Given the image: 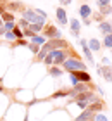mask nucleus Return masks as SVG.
<instances>
[{
    "mask_svg": "<svg viewBox=\"0 0 112 121\" xmlns=\"http://www.w3.org/2000/svg\"><path fill=\"white\" fill-rule=\"evenodd\" d=\"M9 2H14V0H9Z\"/></svg>",
    "mask_w": 112,
    "mask_h": 121,
    "instance_id": "e433bc0d",
    "label": "nucleus"
},
{
    "mask_svg": "<svg viewBox=\"0 0 112 121\" xmlns=\"http://www.w3.org/2000/svg\"><path fill=\"white\" fill-rule=\"evenodd\" d=\"M5 33H7V31H5V28H4V26H2V28H0V36H4V35H5Z\"/></svg>",
    "mask_w": 112,
    "mask_h": 121,
    "instance_id": "72a5a7b5",
    "label": "nucleus"
},
{
    "mask_svg": "<svg viewBox=\"0 0 112 121\" xmlns=\"http://www.w3.org/2000/svg\"><path fill=\"white\" fill-rule=\"evenodd\" d=\"M48 74L52 76V78H59V76H62V71H60L57 66H52V68L48 69Z\"/></svg>",
    "mask_w": 112,
    "mask_h": 121,
    "instance_id": "dca6fc26",
    "label": "nucleus"
},
{
    "mask_svg": "<svg viewBox=\"0 0 112 121\" xmlns=\"http://www.w3.org/2000/svg\"><path fill=\"white\" fill-rule=\"evenodd\" d=\"M16 45H19V47H28V42L24 40V38H21V40H16Z\"/></svg>",
    "mask_w": 112,
    "mask_h": 121,
    "instance_id": "bb28decb",
    "label": "nucleus"
},
{
    "mask_svg": "<svg viewBox=\"0 0 112 121\" xmlns=\"http://www.w3.org/2000/svg\"><path fill=\"white\" fill-rule=\"evenodd\" d=\"M41 35L45 38H50V40H54V38H60V31L55 28V26H47V28H43Z\"/></svg>",
    "mask_w": 112,
    "mask_h": 121,
    "instance_id": "20e7f679",
    "label": "nucleus"
},
{
    "mask_svg": "<svg viewBox=\"0 0 112 121\" xmlns=\"http://www.w3.org/2000/svg\"><path fill=\"white\" fill-rule=\"evenodd\" d=\"M112 12V9H110V5H107V7H100V14L102 16H107Z\"/></svg>",
    "mask_w": 112,
    "mask_h": 121,
    "instance_id": "393cba45",
    "label": "nucleus"
},
{
    "mask_svg": "<svg viewBox=\"0 0 112 121\" xmlns=\"http://www.w3.org/2000/svg\"><path fill=\"white\" fill-rule=\"evenodd\" d=\"M79 30H81V23L78 19H71V33L74 36H78L79 35Z\"/></svg>",
    "mask_w": 112,
    "mask_h": 121,
    "instance_id": "9d476101",
    "label": "nucleus"
},
{
    "mask_svg": "<svg viewBox=\"0 0 112 121\" xmlns=\"http://www.w3.org/2000/svg\"><path fill=\"white\" fill-rule=\"evenodd\" d=\"M22 35H24L26 38H33V36H35V33H33L29 28H28V30H22Z\"/></svg>",
    "mask_w": 112,
    "mask_h": 121,
    "instance_id": "a878e982",
    "label": "nucleus"
},
{
    "mask_svg": "<svg viewBox=\"0 0 112 121\" xmlns=\"http://www.w3.org/2000/svg\"><path fill=\"white\" fill-rule=\"evenodd\" d=\"M97 73H98V74H102L107 81H112V69H110V68H98V69H97Z\"/></svg>",
    "mask_w": 112,
    "mask_h": 121,
    "instance_id": "6e6552de",
    "label": "nucleus"
},
{
    "mask_svg": "<svg viewBox=\"0 0 112 121\" xmlns=\"http://www.w3.org/2000/svg\"><path fill=\"white\" fill-rule=\"evenodd\" d=\"M60 4H62V5H69L71 0H60Z\"/></svg>",
    "mask_w": 112,
    "mask_h": 121,
    "instance_id": "473e14b6",
    "label": "nucleus"
},
{
    "mask_svg": "<svg viewBox=\"0 0 112 121\" xmlns=\"http://www.w3.org/2000/svg\"><path fill=\"white\" fill-rule=\"evenodd\" d=\"M71 83H72V85H74V86H76L78 83H79V80H78V78H76V74H74V73H71Z\"/></svg>",
    "mask_w": 112,
    "mask_h": 121,
    "instance_id": "cd10ccee",
    "label": "nucleus"
},
{
    "mask_svg": "<svg viewBox=\"0 0 112 121\" xmlns=\"http://www.w3.org/2000/svg\"><path fill=\"white\" fill-rule=\"evenodd\" d=\"M2 26H4V21H2V17H0V28H2Z\"/></svg>",
    "mask_w": 112,
    "mask_h": 121,
    "instance_id": "f704fd0d",
    "label": "nucleus"
},
{
    "mask_svg": "<svg viewBox=\"0 0 112 121\" xmlns=\"http://www.w3.org/2000/svg\"><path fill=\"white\" fill-rule=\"evenodd\" d=\"M55 14H57V21H59V24H67V17H66L67 14H66V10H64L62 7H59Z\"/></svg>",
    "mask_w": 112,
    "mask_h": 121,
    "instance_id": "1a4fd4ad",
    "label": "nucleus"
},
{
    "mask_svg": "<svg viewBox=\"0 0 112 121\" xmlns=\"http://www.w3.org/2000/svg\"><path fill=\"white\" fill-rule=\"evenodd\" d=\"M4 36H5V40H7V42H16V36H14V33H12V31H7Z\"/></svg>",
    "mask_w": 112,
    "mask_h": 121,
    "instance_id": "b1692460",
    "label": "nucleus"
},
{
    "mask_svg": "<svg viewBox=\"0 0 112 121\" xmlns=\"http://www.w3.org/2000/svg\"><path fill=\"white\" fill-rule=\"evenodd\" d=\"M5 5H7V2H2V4H0V16L5 12Z\"/></svg>",
    "mask_w": 112,
    "mask_h": 121,
    "instance_id": "c756f323",
    "label": "nucleus"
},
{
    "mask_svg": "<svg viewBox=\"0 0 112 121\" xmlns=\"http://www.w3.org/2000/svg\"><path fill=\"white\" fill-rule=\"evenodd\" d=\"M31 43H36L38 47H43L45 43H47V38H45L43 35H35L31 38Z\"/></svg>",
    "mask_w": 112,
    "mask_h": 121,
    "instance_id": "ddd939ff",
    "label": "nucleus"
},
{
    "mask_svg": "<svg viewBox=\"0 0 112 121\" xmlns=\"http://www.w3.org/2000/svg\"><path fill=\"white\" fill-rule=\"evenodd\" d=\"M74 74H76V78L79 81H86V83H88V81L91 80V76H90L86 71H74Z\"/></svg>",
    "mask_w": 112,
    "mask_h": 121,
    "instance_id": "f8f14e48",
    "label": "nucleus"
},
{
    "mask_svg": "<svg viewBox=\"0 0 112 121\" xmlns=\"http://www.w3.org/2000/svg\"><path fill=\"white\" fill-rule=\"evenodd\" d=\"M28 48H29V50H31L33 54H38V52H40V48H41V47H38L36 43H28Z\"/></svg>",
    "mask_w": 112,
    "mask_h": 121,
    "instance_id": "412c9836",
    "label": "nucleus"
},
{
    "mask_svg": "<svg viewBox=\"0 0 112 121\" xmlns=\"http://www.w3.org/2000/svg\"><path fill=\"white\" fill-rule=\"evenodd\" d=\"M48 56L52 57L54 64L57 66V64H64V60L67 59V52H66V48H59V50H50Z\"/></svg>",
    "mask_w": 112,
    "mask_h": 121,
    "instance_id": "7ed1b4c3",
    "label": "nucleus"
},
{
    "mask_svg": "<svg viewBox=\"0 0 112 121\" xmlns=\"http://www.w3.org/2000/svg\"><path fill=\"white\" fill-rule=\"evenodd\" d=\"M22 19H26L29 24H45L47 12L41 9H24L22 10Z\"/></svg>",
    "mask_w": 112,
    "mask_h": 121,
    "instance_id": "f257e3e1",
    "label": "nucleus"
},
{
    "mask_svg": "<svg viewBox=\"0 0 112 121\" xmlns=\"http://www.w3.org/2000/svg\"><path fill=\"white\" fill-rule=\"evenodd\" d=\"M104 45H105V47H109V48H112V35H107V36H105Z\"/></svg>",
    "mask_w": 112,
    "mask_h": 121,
    "instance_id": "5701e85b",
    "label": "nucleus"
},
{
    "mask_svg": "<svg viewBox=\"0 0 112 121\" xmlns=\"http://www.w3.org/2000/svg\"><path fill=\"white\" fill-rule=\"evenodd\" d=\"M64 68L69 71V73H74V71H85L86 69V66H85V62L83 60H78V59H66L64 60Z\"/></svg>",
    "mask_w": 112,
    "mask_h": 121,
    "instance_id": "f03ea898",
    "label": "nucleus"
},
{
    "mask_svg": "<svg viewBox=\"0 0 112 121\" xmlns=\"http://www.w3.org/2000/svg\"><path fill=\"white\" fill-rule=\"evenodd\" d=\"M0 92H4V86H2V85H0Z\"/></svg>",
    "mask_w": 112,
    "mask_h": 121,
    "instance_id": "c9c22d12",
    "label": "nucleus"
},
{
    "mask_svg": "<svg viewBox=\"0 0 112 121\" xmlns=\"http://www.w3.org/2000/svg\"><path fill=\"white\" fill-rule=\"evenodd\" d=\"M79 45H81V48H83V52H85V57H86V60L90 64H93V57H91V50L88 48V42L86 40H81L79 42Z\"/></svg>",
    "mask_w": 112,
    "mask_h": 121,
    "instance_id": "39448f33",
    "label": "nucleus"
},
{
    "mask_svg": "<svg viewBox=\"0 0 112 121\" xmlns=\"http://www.w3.org/2000/svg\"><path fill=\"white\" fill-rule=\"evenodd\" d=\"M5 9L9 10H24V5H22V2H17V0H14V2H7V5H5Z\"/></svg>",
    "mask_w": 112,
    "mask_h": 121,
    "instance_id": "423d86ee",
    "label": "nucleus"
},
{
    "mask_svg": "<svg viewBox=\"0 0 112 121\" xmlns=\"http://www.w3.org/2000/svg\"><path fill=\"white\" fill-rule=\"evenodd\" d=\"M93 19H95V21H100V23H102L104 16H102V14H95V16H93Z\"/></svg>",
    "mask_w": 112,
    "mask_h": 121,
    "instance_id": "7c9ffc66",
    "label": "nucleus"
},
{
    "mask_svg": "<svg viewBox=\"0 0 112 121\" xmlns=\"http://www.w3.org/2000/svg\"><path fill=\"white\" fill-rule=\"evenodd\" d=\"M102 62H104L105 66H109V64H110V60H109V57H104V59H102Z\"/></svg>",
    "mask_w": 112,
    "mask_h": 121,
    "instance_id": "2f4dec72",
    "label": "nucleus"
},
{
    "mask_svg": "<svg viewBox=\"0 0 112 121\" xmlns=\"http://www.w3.org/2000/svg\"><path fill=\"white\" fill-rule=\"evenodd\" d=\"M93 121H109V119H107V116H105V114L98 112V114H93Z\"/></svg>",
    "mask_w": 112,
    "mask_h": 121,
    "instance_id": "6ab92c4d",
    "label": "nucleus"
},
{
    "mask_svg": "<svg viewBox=\"0 0 112 121\" xmlns=\"http://www.w3.org/2000/svg\"><path fill=\"white\" fill-rule=\"evenodd\" d=\"M4 28H5V31H12L16 28V21H12V23H4Z\"/></svg>",
    "mask_w": 112,
    "mask_h": 121,
    "instance_id": "4be33fe9",
    "label": "nucleus"
},
{
    "mask_svg": "<svg viewBox=\"0 0 112 121\" xmlns=\"http://www.w3.org/2000/svg\"><path fill=\"white\" fill-rule=\"evenodd\" d=\"M100 47H102V45H100V42L97 40V38H91V40L88 42V48H90V50H98Z\"/></svg>",
    "mask_w": 112,
    "mask_h": 121,
    "instance_id": "f3484780",
    "label": "nucleus"
},
{
    "mask_svg": "<svg viewBox=\"0 0 112 121\" xmlns=\"http://www.w3.org/2000/svg\"><path fill=\"white\" fill-rule=\"evenodd\" d=\"M79 14L83 16V19L86 21V19L90 17V16H91V9H90L88 5H81V7H79Z\"/></svg>",
    "mask_w": 112,
    "mask_h": 121,
    "instance_id": "2eb2a0df",
    "label": "nucleus"
},
{
    "mask_svg": "<svg viewBox=\"0 0 112 121\" xmlns=\"http://www.w3.org/2000/svg\"><path fill=\"white\" fill-rule=\"evenodd\" d=\"M16 24H19L22 30H28V28H29V23H28L26 19H19V21H16Z\"/></svg>",
    "mask_w": 112,
    "mask_h": 121,
    "instance_id": "aec40b11",
    "label": "nucleus"
},
{
    "mask_svg": "<svg viewBox=\"0 0 112 121\" xmlns=\"http://www.w3.org/2000/svg\"><path fill=\"white\" fill-rule=\"evenodd\" d=\"M90 119H93V112L90 111V109H85V111L76 118V121H90Z\"/></svg>",
    "mask_w": 112,
    "mask_h": 121,
    "instance_id": "9b49d317",
    "label": "nucleus"
},
{
    "mask_svg": "<svg viewBox=\"0 0 112 121\" xmlns=\"http://www.w3.org/2000/svg\"><path fill=\"white\" fill-rule=\"evenodd\" d=\"M0 17H2L4 23H12V21H17V19H16V16H14L12 12H9V10H5V12L0 16Z\"/></svg>",
    "mask_w": 112,
    "mask_h": 121,
    "instance_id": "4468645a",
    "label": "nucleus"
},
{
    "mask_svg": "<svg viewBox=\"0 0 112 121\" xmlns=\"http://www.w3.org/2000/svg\"><path fill=\"white\" fill-rule=\"evenodd\" d=\"M98 5L100 7H107V5H110V0H98Z\"/></svg>",
    "mask_w": 112,
    "mask_h": 121,
    "instance_id": "c85d7f7f",
    "label": "nucleus"
},
{
    "mask_svg": "<svg viewBox=\"0 0 112 121\" xmlns=\"http://www.w3.org/2000/svg\"><path fill=\"white\" fill-rule=\"evenodd\" d=\"M12 33H14V36H16V40H21V38H24V35H22V31H21V28H16L12 30Z\"/></svg>",
    "mask_w": 112,
    "mask_h": 121,
    "instance_id": "a211bd4d",
    "label": "nucleus"
},
{
    "mask_svg": "<svg viewBox=\"0 0 112 121\" xmlns=\"http://www.w3.org/2000/svg\"><path fill=\"white\" fill-rule=\"evenodd\" d=\"M98 30L102 31L105 36H107V35H112V23H107V21H102V23H100V26H98Z\"/></svg>",
    "mask_w": 112,
    "mask_h": 121,
    "instance_id": "0eeeda50",
    "label": "nucleus"
}]
</instances>
